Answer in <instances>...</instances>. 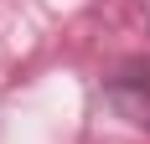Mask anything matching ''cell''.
<instances>
[{"instance_id":"obj_1","label":"cell","mask_w":150,"mask_h":144,"mask_svg":"<svg viewBox=\"0 0 150 144\" xmlns=\"http://www.w3.org/2000/svg\"><path fill=\"white\" fill-rule=\"evenodd\" d=\"M109 98H114V108H119L124 118H135V124L150 129V62L145 57L124 62V67L109 77Z\"/></svg>"}]
</instances>
